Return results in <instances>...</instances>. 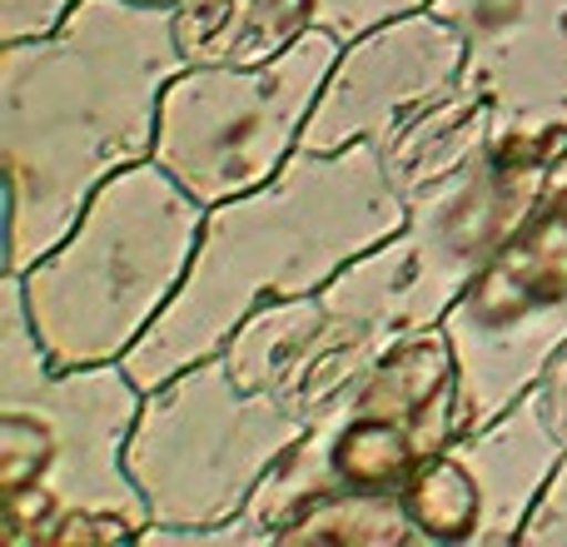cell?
<instances>
[{"mask_svg":"<svg viewBox=\"0 0 567 547\" xmlns=\"http://www.w3.org/2000/svg\"><path fill=\"white\" fill-rule=\"evenodd\" d=\"M185 65L175 0H80L50 35L0 45L10 274L40 265L110 175L155 159L159 95Z\"/></svg>","mask_w":567,"mask_h":547,"instance_id":"cell-1","label":"cell"},{"mask_svg":"<svg viewBox=\"0 0 567 547\" xmlns=\"http://www.w3.org/2000/svg\"><path fill=\"white\" fill-rule=\"evenodd\" d=\"M403 219L409 199L379 145H299L269 185L209 209L179 293L120 363L140 389H159L189 363L215 359L259 303L319 293Z\"/></svg>","mask_w":567,"mask_h":547,"instance_id":"cell-2","label":"cell"},{"mask_svg":"<svg viewBox=\"0 0 567 547\" xmlns=\"http://www.w3.org/2000/svg\"><path fill=\"white\" fill-rule=\"evenodd\" d=\"M563 155L567 140L558 135H493L468 165L409 195L403 229L319 289L323 333L299 389L303 419L363 379L399 339L443 323L503 239L533 215Z\"/></svg>","mask_w":567,"mask_h":547,"instance_id":"cell-3","label":"cell"},{"mask_svg":"<svg viewBox=\"0 0 567 547\" xmlns=\"http://www.w3.org/2000/svg\"><path fill=\"white\" fill-rule=\"evenodd\" d=\"M145 389L125 363L50 369L20 274L0 289V547L135 538L150 503L125 468Z\"/></svg>","mask_w":567,"mask_h":547,"instance_id":"cell-4","label":"cell"},{"mask_svg":"<svg viewBox=\"0 0 567 547\" xmlns=\"http://www.w3.org/2000/svg\"><path fill=\"white\" fill-rule=\"evenodd\" d=\"M205 219L209 205L189 195L159 159L110 175L80 225L20 274L50 369L125 359L179 293Z\"/></svg>","mask_w":567,"mask_h":547,"instance_id":"cell-5","label":"cell"},{"mask_svg":"<svg viewBox=\"0 0 567 547\" xmlns=\"http://www.w3.org/2000/svg\"><path fill=\"white\" fill-rule=\"evenodd\" d=\"M458 438V359L443 323L399 339L363 379L333 393L284 448L249 518L265 543L303 508L349 493H403V483Z\"/></svg>","mask_w":567,"mask_h":547,"instance_id":"cell-6","label":"cell"},{"mask_svg":"<svg viewBox=\"0 0 567 547\" xmlns=\"http://www.w3.org/2000/svg\"><path fill=\"white\" fill-rule=\"evenodd\" d=\"M303 423L309 419L293 403L245 389L225 353H215L145 389L125 468L145 493L155 528H209L249 508Z\"/></svg>","mask_w":567,"mask_h":547,"instance_id":"cell-7","label":"cell"},{"mask_svg":"<svg viewBox=\"0 0 567 547\" xmlns=\"http://www.w3.org/2000/svg\"><path fill=\"white\" fill-rule=\"evenodd\" d=\"M339 55L343 40L313 25L265 65H185L159 95L155 159L209 209L269 185Z\"/></svg>","mask_w":567,"mask_h":547,"instance_id":"cell-8","label":"cell"},{"mask_svg":"<svg viewBox=\"0 0 567 547\" xmlns=\"http://www.w3.org/2000/svg\"><path fill=\"white\" fill-rule=\"evenodd\" d=\"M458 359V433L508 413L567 343V155L533 215L443 313Z\"/></svg>","mask_w":567,"mask_h":547,"instance_id":"cell-9","label":"cell"},{"mask_svg":"<svg viewBox=\"0 0 567 547\" xmlns=\"http://www.w3.org/2000/svg\"><path fill=\"white\" fill-rule=\"evenodd\" d=\"M567 443L528 389L488 429L458 433L409 483L403 508L423 543H518Z\"/></svg>","mask_w":567,"mask_h":547,"instance_id":"cell-10","label":"cell"},{"mask_svg":"<svg viewBox=\"0 0 567 547\" xmlns=\"http://www.w3.org/2000/svg\"><path fill=\"white\" fill-rule=\"evenodd\" d=\"M463 35L433 10H413L349 40L303 125L309 149L379 145L393 125L463 80Z\"/></svg>","mask_w":567,"mask_h":547,"instance_id":"cell-11","label":"cell"},{"mask_svg":"<svg viewBox=\"0 0 567 547\" xmlns=\"http://www.w3.org/2000/svg\"><path fill=\"white\" fill-rule=\"evenodd\" d=\"M463 35V85L493 105V135L567 140V0H429Z\"/></svg>","mask_w":567,"mask_h":547,"instance_id":"cell-12","label":"cell"},{"mask_svg":"<svg viewBox=\"0 0 567 547\" xmlns=\"http://www.w3.org/2000/svg\"><path fill=\"white\" fill-rule=\"evenodd\" d=\"M493 140V105L458 80L453 90H443L439 100H429L423 110H413L403 125H393L379 140L389 179L399 185V195H419L423 185L453 175L458 165H468L483 145Z\"/></svg>","mask_w":567,"mask_h":547,"instance_id":"cell-13","label":"cell"},{"mask_svg":"<svg viewBox=\"0 0 567 547\" xmlns=\"http://www.w3.org/2000/svg\"><path fill=\"white\" fill-rule=\"evenodd\" d=\"M189 65H265L313 30L309 0H175Z\"/></svg>","mask_w":567,"mask_h":547,"instance_id":"cell-14","label":"cell"},{"mask_svg":"<svg viewBox=\"0 0 567 547\" xmlns=\"http://www.w3.org/2000/svg\"><path fill=\"white\" fill-rule=\"evenodd\" d=\"M423 543L413 528L403 493H349V498H329L303 508L275 533V543Z\"/></svg>","mask_w":567,"mask_h":547,"instance_id":"cell-15","label":"cell"},{"mask_svg":"<svg viewBox=\"0 0 567 547\" xmlns=\"http://www.w3.org/2000/svg\"><path fill=\"white\" fill-rule=\"evenodd\" d=\"M413 10H429V0H309L313 25L339 35L343 45L379 25H389V20H399V16H413Z\"/></svg>","mask_w":567,"mask_h":547,"instance_id":"cell-16","label":"cell"},{"mask_svg":"<svg viewBox=\"0 0 567 547\" xmlns=\"http://www.w3.org/2000/svg\"><path fill=\"white\" fill-rule=\"evenodd\" d=\"M80 0H0V40L50 35Z\"/></svg>","mask_w":567,"mask_h":547,"instance_id":"cell-17","label":"cell"},{"mask_svg":"<svg viewBox=\"0 0 567 547\" xmlns=\"http://www.w3.org/2000/svg\"><path fill=\"white\" fill-rule=\"evenodd\" d=\"M518 543H567V458L558 463V473L548 478V488H543L533 518L523 523V538Z\"/></svg>","mask_w":567,"mask_h":547,"instance_id":"cell-18","label":"cell"},{"mask_svg":"<svg viewBox=\"0 0 567 547\" xmlns=\"http://www.w3.org/2000/svg\"><path fill=\"white\" fill-rule=\"evenodd\" d=\"M543 399V413H548V423L558 429V438L567 443V343L558 353H553V363L543 369V379L533 383Z\"/></svg>","mask_w":567,"mask_h":547,"instance_id":"cell-19","label":"cell"}]
</instances>
